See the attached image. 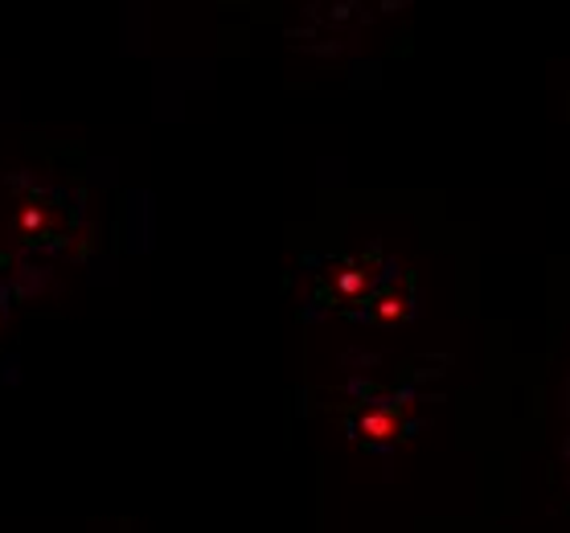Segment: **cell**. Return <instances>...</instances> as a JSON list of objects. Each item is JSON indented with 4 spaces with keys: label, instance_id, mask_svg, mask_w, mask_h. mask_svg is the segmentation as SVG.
Wrapping results in <instances>:
<instances>
[{
    "label": "cell",
    "instance_id": "1",
    "mask_svg": "<svg viewBox=\"0 0 570 533\" xmlns=\"http://www.w3.org/2000/svg\"><path fill=\"white\" fill-rule=\"evenodd\" d=\"M377 263V255H362V259H345V263H333V272H324V284H328V299H345V304H357L365 299L370 284H374L377 275L370 272Z\"/></svg>",
    "mask_w": 570,
    "mask_h": 533
}]
</instances>
